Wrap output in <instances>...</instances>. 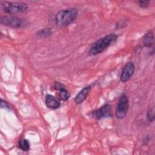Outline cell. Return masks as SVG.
<instances>
[{
	"instance_id": "cell-1",
	"label": "cell",
	"mask_w": 155,
	"mask_h": 155,
	"mask_svg": "<svg viewBox=\"0 0 155 155\" xmlns=\"http://www.w3.org/2000/svg\"><path fill=\"white\" fill-rule=\"evenodd\" d=\"M117 38V36L114 33L108 34L97 41H96L91 47L89 50V54L91 56H96L108 48Z\"/></svg>"
},
{
	"instance_id": "cell-2",
	"label": "cell",
	"mask_w": 155,
	"mask_h": 155,
	"mask_svg": "<svg viewBox=\"0 0 155 155\" xmlns=\"http://www.w3.org/2000/svg\"><path fill=\"white\" fill-rule=\"evenodd\" d=\"M78 15V10L74 7L62 10L57 13L55 16L56 23L61 27L67 26L76 18Z\"/></svg>"
},
{
	"instance_id": "cell-3",
	"label": "cell",
	"mask_w": 155,
	"mask_h": 155,
	"mask_svg": "<svg viewBox=\"0 0 155 155\" xmlns=\"http://www.w3.org/2000/svg\"><path fill=\"white\" fill-rule=\"evenodd\" d=\"M1 8L5 13L13 15L26 12L28 9V5L24 2L4 1L1 2Z\"/></svg>"
},
{
	"instance_id": "cell-4",
	"label": "cell",
	"mask_w": 155,
	"mask_h": 155,
	"mask_svg": "<svg viewBox=\"0 0 155 155\" xmlns=\"http://www.w3.org/2000/svg\"><path fill=\"white\" fill-rule=\"evenodd\" d=\"M129 109V101L126 94H123L119 98L116 110V117L118 119H124Z\"/></svg>"
},
{
	"instance_id": "cell-5",
	"label": "cell",
	"mask_w": 155,
	"mask_h": 155,
	"mask_svg": "<svg viewBox=\"0 0 155 155\" xmlns=\"http://www.w3.org/2000/svg\"><path fill=\"white\" fill-rule=\"evenodd\" d=\"M0 21L2 25L10 28H18L23 25L22 20L21 18L13 15L2 16Z\"/></svg>"
},
{
	"instance_id": "cell-6",
	"label": "cell",
	"mask_w": 155,
	"mask_h": 155,
	"mask_svg": "<svg viewBox=\"0 0 155 155\" xmlns=\"http://www.w3.org/2000/svg\"><path fill=\"white\" fill-rule=\"evenodd\" d=\"M92 116L96 119L109 117L111 116V107L109 104H105L92 112Z\"/></svg>"
},
{
	"instance_id": "cell-7",
	"label": "cell",
	"mask_w": 155,
	"mask_h": 155,
	"mask_svg": "<svg viewBox=\"0 0 155 155\" xmlns=\"http://www.w3.org/2000/svg\"><path fill=\"white\" fill-rule=\"evenodd\" d=\"M135 71V66L133 62H128L124 66L122 71L120 79L122 82L128 81L133 75Z\"/></svg>"
},
{
	"instance_id": "cell-8",
	"label": "cell",
	"mask_w": 155,
	"mask_h": 155,
	"mask_svg": "<svg viewBox=\"0 0 155 155\" xmlns=\"http://www.w3.org/2000/svg\"><path fill=\"white\" fill-rule=\"evenodd\" d=\"M54 88L56 90L59 91V97L61 100L66 101L69 99L70 94L62 83L60 82H56L54 84Z\"/></svg>"
},
{
	"instance_id": "cell-9",
	"label": "cell",
	"mask_w": 155,
	"mask_h": 155,
	"mask_svg": "<svg viewBox=\"0 0 155 155\" xmlns=\"http://www.w3.org/2000/svg\"><path fill=\"white\" fill-rule=\"evenodd\" d=\"M91 89V86L88 85L82 88L75 96L74 98V101L77 104H80L82 103L87 97L90 90Z\"/></svg>"
},
{
	"instance_id": "cell-10",
	"label": "cell",
	"mask_w": 155,
	"mask_h": 155,
	"mask_svg": "<svg viewBox=\"0 0 155 155\" xmlns=\"http://www.w3.org/2000/svg\"><path fill=\"white\" fill-rule=\"evenodd\" d=\"M45 103L48 108L51 109H57L61 105L59 101L51 94H47L45 96Z\"/></svg>"
},
{
	"instance_id": "cell-11",
	"label": "cell",
	"mask_w": 155,
	"mask_h": 155,
	"mask_svg": "<svg viewBox=\"0 0 155 155\" xmlns=\"http://www.w3.org/2000/svg\"><path fill=\"white\" fill-rule=\"evenodd\" d=\"M154 34L152 31H148L143 38V44L145 47L151 48L154 44Z\"/></svg>"
},
{
	"instance_id": "cell-12",
	"label": "cell",
	"mask_w": 155,
	"mask_h": 155,
	"mask_svg": "<svg viewBox=\"0 0 155 155\" xmlns=\"http://www.w3.org/2000/svg\"><path fill=\"white\" fill-rule=\"evenodd\" d=\"M53 31L50 28H42L36 32V35L39 38H47L52 35Z\"/></svg>"
},
{
	"instance_id": "cell-13",
	"label": "cell",
	"mask_w": 155,
	"mask_h": 155,
	"mask_svg": "<svg viewBox=\"0 0 155 155\" xmlns=\"http://www.w3.org/2000/svg\"><path fill=\"white\" fill-rule=\"evenodd\" d=\"M18 145L22 151H28L30 150V142L25 139H21L19 140Z\"/></svg>"
},
{
	"instance_id": "cell-14",
	"label": "cell",
	"mask_w": 155,
	"mask_h": 155,
	"mask_svg": "<svg viewBox=\"0 0 155 155\" xmlns=\"http://www.w3.org/2000/svg\"><path fill=\"white\" fill-rule=\"evenodd\" d=\"M147 117L149 122H153L155 118L154 116V106H150L148 108L147 114Z\"/></svg>"
},
{
	"instance_id": "cell-15",
	"label": "cell",
	"mask_w": 155,
	"mask_h": 155,
	"mask_svg": "<svg viewBox=\"0 0 155 155\" xmlns=\"http://www.w3.org/2000/svg\"><path fill=\"white\" fill-rule=\"evenodd\" d=\"M151 1H148V0H143V1H139L138 3L139 6L142 8H147L150 4Z\"/></svg>"
},
{
	"instance_id": "cell-16",
	"label": "cell",
	"mask_w": 155,
	"mask_h": 155,
	"mask_svg": "<svg viewBox=\"0 0 155 155\" xmlns=\"http://www.w3.org/2000/svg\"><path fill=\"white\" fill-rule=\"evenodd\" d=\"M1 108H8L10 109V107L9 105L8 104V103L4 101L2 99H1Z\"/></svg>"
}]
</instances>
